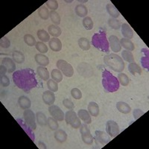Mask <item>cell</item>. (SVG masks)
Masks as SVG:
<instances>
[{"label":"cell","mask_w":149,"mask_h":149,"mask_svg":"<svg viewBox=\"0 0 149 149\" xmlns=\"http://www.w3.org/2000/svg\"><path fill=\"white\" fill-rule=\"evenodd\" d=\"M13 81L18 88L27 93L35 88L38 84L35 77V72L30 68L14 72Z\"/></svg>","instance_id":"cell-1"},{"label":"cell","mask_w":149,"mask_h":149,"mask_svg":"<svg viewBox=\"0 0 149 149\" xmlns=\"http://www.w3.org/2000/svg\"><path fill=\"white\" fill-rule=\"evenodd\" d=\"M102 85L107 93H114L119 88V82L116 77L107 70L102 72Z\"/></svg>","instance_id":"cell-2"},{"label":"cell","mask_w":149,"mask_h":149,"mask_svg":"<svg viewBox=\"0 0 149 149\" xmlns=\"http://www.w3.org/2000/svg\"><path fill=\"white\" fill-rule=\"evenodd\" d=\"M104 62L109 68L116 72H122L125 70V63L122 58L114 53L105 55Z\"/></svg>","instance_id":"cell-3"},{"label":"cell","mask_w":149,"mask_h":149,"mask_svg":"<svg viewBox=\"0 0 149 149\" xmlns=\"http://www.w3.org/2000/svg\"><path fill=\"white\" fill-rule=\"evenodd\" d=\"M92 43L93 46L97 49L103 52L109 53V42L107 39V34L104 31L102 30L98 33L93 34L92 37Z\"/></svg>","instance_id":"cell-4"},{"label":"cell","mask_w":149,"mask_h":149,"mask_svg":"<svg viewBox=\"0 0 149 149\" xmlns=\"http://www.w3.org/2000/svg\"><path fill=\"white\" fill-rule=\"evenodd\" d=\"M65 121H66V124L70 125L72 128L77 129L79 128L81 125V119L76 113L73 110H69L65 114Z\"/></svg>","instance_id":"cell-5"},{"label":"cell","mask_w":149,"mask_h":149,"mask_svg":"<svg viewBox=\"0 0 149 149\" xmlns=\"http://www.w3.org/2000/svg\"><path fill=\"white\" fill-rule=\"evenodd\" d=\"M56 66L59 69L60 71L62 72L65 76L68 77V78H71L74 74V70L73 67L72 66L71 64L66 62L64 60H58L57 61Z\"/></svg>","instance_id":"cell-6"},{"label":"cell","mask_w":149,"mask_h":149,"mask_svg":"<svg viewBox=\"0 0 149 149\" xmlns=\"http://www.w3.org/2000/svg\"><path fill=\"white\" fill-rule=\"evenodd\" d=\"M80 133L81 134L82 140L84 143L87 145L93 144L94 138H93V135L90 133V128L87 127L86 124H82L81 125V127H80Z\"/></svg>","instance_id":"cell-7"},{"label":"cell","mask_w":149,"mask_h":149,"mask_svg":"<svg viewBox=\"0 0 149 149\" xmlns=\"http://www.w3.org/2000/svg\"><path fill=\"white\" fill-rule=\"evenodd\" d=\"M23 116L25 122L32 130H35L37 128V124H36V115L34 113V112L27 109L24 111Z\"/></svg>","instance_id":"cell-8"},{"label":"cell","mask_w":149,"mask_h":149,"mask_svg":"<svg viewBox=\"0 0 149 149\" xmlns=\"http://www.w3.org/2000/svg\"><path fill=\"white\" fill-rule=\"evenodd\" d=\"M49 113L57 121L62 122L65 119V115L63 110H61L58 106L51 105L49 107Z\"/></svg>","instance_id":"cell-9"},{"label":"cell","mask_w":149,"mask_h":149,"mask_svg":"<svg viewBox=\"0 0 149 149\" xmlns=\"http://www.w3.org/2000/svg\"><path fill=\"white\" fill-rule=\"evenodd\" d=\"M106 130L107 133L111 137H116L120 133L119 127L118 124L113 120H109L106 124Z\"/></svg>","instance_id":"cell-10"},{"label":"cell","mask_w":149,"mask_h":149,"mask_svg":"<svg viewBox=\"0 0 149 149\" xmlns=\"http://www.w3.org/2000/svg\"><path fill=\"white\" fill-rule=\"evenodd\" d=\"M109 42H110V47L112 51L114 52H119L122 50V46L120 44V41L119 38L115 35H111L109 37Z\"/></svg>","instance_id":"cell-11"},{"label":"cell","mask_w":149,"mask_h":149,"mask_svg":"<svg viewBox=\"0 0 149 149\" xmlns=\"http://www.w3.org/2000/svg\"><path fill=\"white\" fill-rule=\"evenodd\" d=\"M95 139L97 142H99L102 146L107 144L110 141V136L106 133L101 131V130H95Z\"/></svg>","instance_id":"cell-12"},{"label":"cell","mask_w":149,"mask_h":149,"mask_svg":"<svg viewBox=\"0 0 149 149\" xmlns=\"http://www.w3.org/2000/svg\"><path fill=\"white\" fill-rule=\"evenodd\" d=\"M42 98L43 102L46 104L51 106L54 104V101H55V95H54L53 92L50 91V90H46L42 93Z\"/></svg>","instance_id":"cell-13"},{"label":"cell","mask_w":149,"mask_h":149,"mask_svg":"<svg viewBox=\"0 0 149 149\" xmlns=\"http://www.w3.org/2000/svg\"><path fill=\"white\" fill-rule=\"evenodd\" d=\"M49 48L54 52H60L62 49V43L61 41L57 37H53L49 42Z\"/></svg>","instance_id":"cell-14"},{"label":"cell","mask_w":149,"mask_h":149,"mask_svg":"<svg viewBox=\"0 0 149 149\" xmlns=\"http://www.w3.org/2000/svg\"><path fill=\"white\" fill-rule=\"evenodd\" d=\"M121 28H122V34L125 37V38H127L129 40L132 39L133 37H134V31L128 24L123 23Z\"/></svg>","instance_id":"cell-15"},{"label":"cell","mask_w":149,"mask_h":149,"mask_svg":"<svg viewBox=\"0 0 149 149\" xmlns=\"http://www.w3.org/2000/svg\"><path fill=\"white\" fill-rule=\"evenodd\" d=\"M78 116L79 117L80 119L84 121V122L86 125H90L92 122L91 116H90V113L87 110H83V109L79 110L78 112Z\"/></svg>","instance_id":"cell-16"},{"label":"cell","mask_w":149,"mask_h":149,"mask_svg":"<svg viewBox=\"0 0 149 149\" xmlns=\"http://www.w3.org/2000/svg\"><path fill=\"white\" fill-rule=\"evenodd\" d=\"M17 122L19 123V125L22 127V129L25 130V132H26V134L29 135V136L31 138V140L34 142V139H35V136H34V134H33L32 131H31V130H32V129L31 128V127L28 125L26 122H24L22 119H17Z\"/></svg>","instance_id":"cell-17"},{"label":"cell","mask_w":149,"mask_h":149,"mask_svg":"<svg viewBox=\"0 0 149 149\" xmlns=\"http://www.w3.org/2000/svg\"><path fill=\"white\" fill-rule=\"evenodd\" d=\"M2 64L5 66L8 69V72L12 73L14 72L16 70V65L14 61L9 58H5L2 59Z\"/></svg>","instance_id":"cell-18"},{"label":"cell","mask_w":149,"mask_h":149,"mask_svg":"<svg viewBox=\"0 0 149 149\" xmlns=\"http://www.w3.org/2000/svg\"><path fill=\"white\" fill-rule=\"evenodd\" d=\"M36 63L40 65L41 66H46L49 63V59L47 56L42 54H37L34 57Z\"/></svg>","instance_id":"cell-19"},{"label":"cell","mask_w":149,"mask_h":149,"mask_svg":"<svg viewBox=\"0 0 149 149\" xmlns=\"http://www.w3.org/2000/svg\"><path fill=\"white\" fill-rule=\"evenodd\" d=\"M18 104L19 105V107L23 110H27V109L30 108L31 105V100L28 97L22 95L18 99Z\"/></svg>","instance_id":"cell-20"},{"label":"cell","mask_w":149,"mask_h":149,"mask_svg":"<svg viewBox=\"0 0 149 149\" xmlns=\"http://www.w3.org/2000/svg\"><path fill=\"white\" fill-rule=\"evenodd\" d=\"M37 73L39 75L40 78L43 81H48L49 80V71L45 66H38L37 68Z\"/></svg>","instance_id":"cell-21"},{"label":"cell","mask_w":149,"mask_h":149,"mask_svg":"<svg viewBox=\"0 0 149 149\" xmlns=\"http://www.w3.org/2000/svg\"><path fill=\"white\" fill-rule=\"evenodd\" d=\"M116 108L120 113L124 114H127L131 111V107H130V105L123 102H117Z\"/></svg>","instance_id":"cell-22"},{"label":"cell","mask_w":149,"mask_h":149,"mask_svg":"<svg viewBox=\"0 0 149 149\" xmlns=\"http://www.w3.org/2000/svg\"><path fill=\"white\" fill-rule=\"evenodd\" d=\"M54 138L58 142L63 143V142H66V140L67 139V134L64 130H61V129H58L54 132Z\"/></svg>","instance_id":"cell-23"},{"label":"cell","mask_w":149,"mask_h":149,"mask_svg":"<svg viewBox=\"0 0 149 149\" xmlns=\"http://www.w3.org/2000/svg\"><path fill=\"white\" fill-rule=\"evenodd\" d=\"M88 112L90 113V116L94 117L98 116L99 114V107L98 104L94 102H91L88 104Z\"/></svg>","instance_id":"cell-24"},{"label":"cell","mask_w":149,"mask_h":149,"mask_svg":"<svg viewBox=\"0 0 149 149\" xmlns=\"http://www.w3.org/2000/svg\"><path fill=\"white\" fill-rule=\"evenodd\" d=\"M74 11H75V14L80 17H86V16L88 14L87 8L84 5H81V4L76 5Z\"/></svg>","instance_id":"cell-25"},{"label":"cell","mask_w":149,"mask_h":149,"mask_svg":"<svg viewBox=\"0 0 149 149\" xmlns=\"http://www.w3.org/2000/svg\"><path fill=\"white\" fill-rule=\"evenodd\" d=\"M36 119H37V124L40 126H46L48 123V119L46 116L42 112H37L36 113Z\"/></svg>","instance_id":"cell-26"},{"label":"cell","mask_w":149,"mask_h":149,"mask_svg":"<svg viewBox=\"0 0 149 149\" xmlns=\"http://www.w3.org/2000/svg\"><path fill=\"white\" fill-rule=\"evenodd\" d=\"M120 44L122 47L125 48L127 51H134V49H135L132 41L129 39H127V38H122V39H121Z\"/></svg>","instance_id":"cell-27"},{"label":"cell","mask_w":149,"mask_h":149,"mask_svg":"<svg viewBox=\"0 0 149 149\" xmlns=\"http://www.w3.org/2000/svg\"><path fill=\"white\" fill-rule=\"evenodd\" d=\"M106 9H107V11L108 12V14H110L113 18L116 19L119 17V15H120L119 10H117L116 8L113 4H107Z\"/></svg>","instance_id":"cell-28"},{"label":"cell","mask_w":149,"mask_h":149,"mask_svg":"<svg viewBox=\"0 0 149 149\" xmlns=\"http://www.w3.org/2000/svg\"><path fill=\"white\" fill-rule=\"evenodd\" d=\"M48 31H49V34H51L52 36L54 37H58L61 35L62 31L60 29L58 26H55V25H51L48 28Z\"/></svg>","instance_id":"cell-29"},{"label":"cell","mask_w":149,"mask_h":149,"mask_svg":"<svg viewBox=\"0 0 149 149\" xmlns=\"http://www.w3.org/2000/svg\"><path fill=\"white\" fill-rule=\"evenodd\" d=\"M12 57L14 62L17 63H22L25 61V56L21 52L14 51L12 53Z\"/></svg>","instance_id":"cell-30"},{"label":"cell","mask_w":149,"mask_h":149,"mask_svg":"<svg viewBox=\"0 0 149 149\" xmlns=\"http://www.w3.org/2000/svg\"><path fill=\"white\" fill-rule=\"evenodd\" d=\"M78 45L79 47L83 50V51H87L90 49V42L85 37H81L78 40Z\"/></svg>","instance_id":"cell-31"},{"label":"cell","mask_w":149,"mask_h":149,"mask_svg":"<svg viewBox=\"0 0 149 149\" xmlns=\"http://www.w3.org/2000/svg\"><path fill=\"white\" fill-rule=\"evenodd\" d=\"M128 70L132 74H135L136 73H138V74H141V73H142V69H141V67L137 63H136L135 62H134V63H130V64L128 65Z\"/></svg>","instance_id":"cell-32"},{"label":"cell","mask_w":149,"mask_h":149,"mask_svg":"<svg viewBox=\"0 0 149 149\" xmlns=\"http://www.w3.org/2000/svg\"><path fill=\"white\" fill-rule=\"evenodd\" d=\"M37 37L42 42H49V40H50V36H49V33H47L45 30L43 29H40L37 31Z\"/></svg>","instance_id":"cell-33"},{"label":"cell","mask_w":149,"mask_h":149,"mask_svg":"<svg viewBox=\"0 0 149 149\" xmlns=\"http://www.w3.org/2000/svg\"><path fill=\"white\" fill-rule=\"evenodd\" d=\"M142 52L144 54V56L141 59L142 65L145 69L148 70V50L146 49H142Z\"/></svg>","instance_id":"cell-34"},{"label":"cell","mask_w":149,"mask_h":149,"mask_svg":"<svg viewBox=\"0 0 149 149\" xmlns=\"http://www.w3.org/2000/svg\"><path fill=\"white\" fill-rule=\"evenodd\" d=\"M51 76L57 83H60L63 80V74L59 70H53L51 72Z\"/></svg>","instance_id":"cell-35"},{"label":"cell","mask_w":149,"mask_h":149,"mask_svg":"<svg viewBox=\"0 0 149 149\" xmlns=\"http://www.w3.org/2000/svg\"><path fill=\"white\" fill-rule=\"evenodd\" d=\"M38 14H39V17H40L42 19H48L49 17V9L47 8L45 6H41L40 8H39L38 9Z\"/></svg>","instance_id":"cell-36"},{"label":"cell","mask_w":149,"mask_h":149,"mask_svg":"<svg viewBox=\"0 0 149 149\" xmlns=\"http://www.w3.org/2000/svg\"><path fill=\"white\" fill-rule=\"evenodd\" d=\"M108 25L110 28L115 30H118L122 26V23L119 19L115 18H110L108 19Z\"/></svg>","instance_id":"cell-37"},{"label":"cell","mask_w":149,"mask_h":149,"mask_svg":"<svg viewBox=\"0 0 149 149\" xmlns=\"http://www.w3.org/2000/svg\"><path fill=\"white\" fill-rule=\"evenodd\" d=\"M122 57L125 61H126L128 63H134L135 62L134 61V58L133 54L131 53V52L127 51V50H125V51H122Z\"/></svg>","instance_id":"cell-38"},{"label":"cell","mask_w":149,"mask_h":149,"mask_svg":"<svg viewBox=\"0 0 149 149\" xmlns=\"http://www.w3.org/2000/svg\"><path fill=\"white\" fill-rule=\"evenodd\" d=\"M118 81H119V83L124 86H126L128 85L129 84V78L127 77V75L125 73L120 72L118 74V78H117Z\"/></svg>","instance_id":"cell-39"},{"label":"cell","mask_w":149,"mask_h":149,"mask_svg":"<svg viewBox=\"0 0 149 149\" xmlns=\"http://www.w3.org/2000/svg\"><path fill=\"white\" fill-rule=\"evenodd\" d=\"M49 17L51 18V20L54 24H56V26L61 24V17L58 14V13H57L55 10H51L49 12Z\"/></svg>","instance_id":"cell-40"},{"label":"cell","mask_w":149,"mask_h":149,"mask_svg":"<svg viewBox=\"0 0 149 149\" xmlns=\"http://www.w3.org/2000/svg\"><path fill=\"white\" fill-rule=\"evenodd\" d=\"M24 41L29 46H36V43H37L36 39L31 34H26L24 36Z\"/></svg>","instance_id":"cell-41"},{"label":"cell","mask_w":149,"mask_h":149,"mask_svg":"<svg viewBox=\"0 0 149 149\" xmlns=\"http://www.w3.org/2000/svg\"><path fill=\"white\" fill-rule=\"evenodd\" d=\"M47 125L52 130H57L59 128V125H58V121L54 119L53 117H49L48 119Z\"/></svg>","instance_id":"cell-42"},{"label":"cell","mask_w":149,"mask_h":149,"mask_svg":"<svg viewBox=\"0 0 149 149\" xmlns=\"http://www.w3.org/2000/svg\"><path fill=\"white\" fill-rule=\"evenodd\" d=\"M83 26L86 30H91L93 28V21L91 17H86L83 19Z\"/></svg>","instance_id":"cell-43"},{"label":"cell","mask_w":149,"mask_h":149,"mask_svg":"<svg viewBox=\"0 0 149 149\" xmlns=\"http://www.w3.org/2000/svg\"><path fill=\"white\" fill-rule=\"evenodd\" d=\"M58 83L54 81L53 79L48 80L47 81V86L49 90L52 92H57L58 90Z\"/></svg>","instance_id":"cell-44"},{"label":"cell","mask_w":149,"mask_h":149,"mask_svg":"<svg viewBox=\"0 0 149 149\" xmlns=\"http://www.w3.org/2000/svg\"><path fill=\"white\" fill-rule=\"evenodd\" d=\"M36 49H37V51H39L41 54H45V53L48 52V49L47 46L45 45L44 42H37L36 43Z\"/></svg>","instance_id":"cell-45"},{"label":"cell","mask_w":149,"mask_h":149,"mask_svg":"<svg viewBox=\"0 0 149 149\" xmlns=\"http://www.w3.org/2000/svg\"><path fill=\"white\" fill-rule=\"evenodd\" d=\"M47 7L52 10H55L58 8V2L56 0H49L46 2Z\"/></svg>","instance_id":"cell-46"},{"label":"cell","mask_w":149,"mask_h":149,"mask_svg":"<svg viewBox=\"0 0 149 149\" xmlns=\"http://www.w3.org/2000/svg\"><path fill=\"white\" fill-rule=\"evenodd\" d=\"M0 82H1V85L3 87H7L10 85V79L6 74H2L0 77Z\"/></svg>","instance_id":"cell-47"},{"label":"cell","mask_w":149,"mask_h":149,"mask_svg":"<svg viewBox=\"0 0 149 149\" xmlns=\"http://www.w3.org/2000/svg\"><path fill=\"white\" fill-rule=\"evenodd\" d=\"M71 95L73 98L77 99V100H79L82 98V93L78 88H73L71 90Z\"/></svg>","instance_id":"cell-48"},{"label":"cell","mask_w":149,"mask_h":149,"mask_svg":"<svg viewBox=\"0 0 149 149\" xmlns=\"http://www.w3.org/2000/svg\"><path fill=\"white\" fill-rule=\"evenodd\" d=\"M0 45H1V47L7 49V48H9L10 46V42L7 37H3L0 40Z\"/></svg>","instance_id":"cell-49"},{"label":"cell","mask_w":149,"mask_h":149,"mask_svg":"<svg viewBox=\"0 0 149 149\" xmlns=\"http://www.w3.org/2000/svg\"><path fill=\"white\" fill-rule=\"evenodd\" d=\"M63 104L64 105L65 107H66L67 109H70V110H72L74 107L73 102H72L71 100H70V99H68V98H65V99H63Z\"/></svg>","instance_id":"cell-50"},{"label":"cell","mask_w":149,"mask_h":149,"mask_svg":"<svg viewBox=\"0 0 149 149\" xmlns=\"http://www.w3.org/2000/svg\"><path fill=\"white\" fill-rule=\"evenodd\" d=\"M145 114V113L143 111H142L141 110H139V109H136V110H134V112H133V115H134V119L136 120V119H138L139 118H140L142 116H143Z\"/></svg>","instance_id":"cell-51"},{"label":"cell","mask_w":149,"mask_h":149,"mask_svg":"<svg viewBox=\"0 0 149 149\" xmlns=\"http://www.w3.org/2000/svg\"><path fill=\"white\" fill-rule=\"evenodd\" d=\"M7 72L8 69L6 66H4L3 64H2L0 66V74H1V75H2V74H5V73Z\"/></svg>","instance_id":"cell-52"},{"label":"cell","mask_w":149,"mask_h":149,"mask_svg":"<svg viewBox=\"0 0 149 149\" xmlns=\"http://www.w3.org/2000/svg\"><path fill=\"white\" fill-rule=\"evenodd\" d=\"M37 147L39 148H44V149H46V145L44 144V143H43V142H38V144H37Z\"/></svg>","instance_id":"cell-53"}]
</instances>
